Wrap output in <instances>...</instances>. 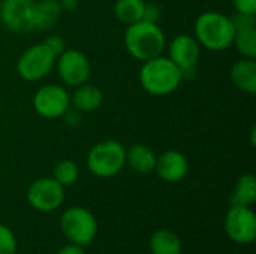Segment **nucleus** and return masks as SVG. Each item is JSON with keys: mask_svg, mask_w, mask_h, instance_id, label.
I'll use <instances>...</instances> for the list:
<instances>
[{"mask_svg": "<svg viewBox=\"0 0 256 254\" xmlns=\"http://www.w3.org/2000/svg\"><path fill=\"white\" fill-rule=\"evenodd\" d=\"M234 48L244 58H256V25L236 30Z\"/></svg>", "mask_w": 256, "mask_h": 254, "instance_id": "412c9836", "label": "nucleus"}, {"mask_svg": "<svg viewBox=\"0 0 256 254\" xmlns=\"http://www.w3.org/2000/svg\"><path fill=\"white\" fill-rule=\"evenodd\" d=\"M230 78L232 84L248 93L255 94L256 93V61L255 58H244L242 57L237 60L230 70Z\"/></svg>", "mask_w": 256, "mask_h": 254, "instance_id": "2eb2a0df", "label": "nucleus"}, {"mask_svg": "<svg viewBox=\"0 0 256 254\" xmlns=\"http://www.w3.org/2000/svg\"><path fill=\"white\" fill-rule=\"evenodd\" d=\"M44 43L46 45V48L57 57L58 54H62L64 49H66V43H64V39L60 36V34H50Z\"/></svg>", "mask_w": 256, "mask_h": 254, "instance_id": "b1692460", "label": "nucleus"}, {"mask_svg": "<svg viewBox=\"0 0 256 254\" xmlns=\"http://www.w3.org/2000/svg\"><path fill=\"white\" fill-rule=\"evenodd\" d=\"M56 55L44 42L27 46L16 60V73L27 82H36L51 73L56 66Z\"/></svg>", "mask_w": 256, "mask_h": 254, "instance_id": "423d86ee", "label": "nucleus"}, {"mask_svg": "<svg viewBox=\"0 0 256 254\" xmlns=\"http://www.w3.org/2000/svg\"><path fill=\"white\" fill-rule=\"evenodd\" d=\"M256 201V177L252 172L243 174L236 186L231 196V205H246L252 207Z\"/></svg>", "mask_w": 256, "mask_h": 254, "instance_id": "6ab92c4d", "label": "nucleus"}, {"mask_svg": "<svg viewBox=\"0 0 256 254\" xmlns=\"http://www.w3.org/2000/svg\"><path fill=\"white\" fill-rule=\"evenodd\" d=\"M146 3V0H116L114 13L122 24L129 25L142 19Z\"/></svg>", "mask_w": 256, "mask_h": 254, "instance_id": "aec40b11", "label": "nucleus"}, {"mask_svg": "<svg viewBox=\"0 0 256 254\" xmlns=\"http://www.w3.org/2000/svg\"><path fill=\"white\" fill-rule=\"evenodd\" d=\"M236 27L230 15L207 10L198 15L194 25V36L201 45L213 52H220L232 46Z\"/></svg>", "mask_w": 256, "mask_h": 254, "instance_id": "f03ea898", "label": "nucleus"}, {"mask_svg": "<svg viewBox=\"0 0 256 254\" xmlns=\"http://www.w3.org/2000/svg\"><path fill=\"white\" fill-rule=\"evenodd\" d=\"M104 103V93L99 87L84 82L75 87V91L70 94V108L76 109L81 114L94 112Z\"/></svg>", "mask_w": 256, "mask_h": 254, "instance_id": "4468645a", "label": "nucleus"}, {"mask_svg": "<svg viewBox=\"0 0 256 254\" xmlns=\"http://www.w3.org/2000/svg\"><path fill=\"white\" fill-rule=\"evenodd\" d=\"M226 237L242 246L252 244L256 240V216L252 207L231 205L224 222Z\"/></svg>", "mask_w": 256, "mask_h": 254, "instance_id": "1a4fd4ad", "label": "nucleus"}, {"mask_svg": "<svg viewBox=\"0 0 256 254\" xmlns=\"http://www.w3.org/2000/svg\"><path fill=\"white\" fill-rule=\"evenodd\" d=\"M60 229L69 243L87 247L98 235L99 225L92 211L84 207H69L60 216Z\"/></svg>", "mask_w": 256, "mask_h": 254, "instance_id": "39448f33", "label": "nucleus"}, {"mask_svg": "<svg viewBox=\"0 0 256 254\" xmlns=\"http://www.w3.org/2000/svg\"><path fill=\"white\" fill-rule=\"evenodd\" d=\"M231 19H232V24H234L236 30L256 25L255 15H248V13H238V12H236V15L231 16Z\"/></svg>", "mask_w": 256, "mask_h": 254, "instance_id": "393cba45", "label": "nucleus"}, {"mask_svg": "<svg viewBox=\"0 0 256 254\" xmlns=\"http://www.w3.org/2000/svg\"><path fill=\"white\" fill-rule=\"evenodd\" d=\"M64 201V187L52 177L34 180L27 189L28 205L39 213H51L62 207Z\"/></svg>", "mask_w": 256, "mask_h": 254, "instance_id": "9d476101", "label": "nucleus"}, {"mask_svg": "<svg viewBox=\"0 0 256 254\" xmlns=\"http://www.w3.org/2000/svg\"><path fill=\"white\" fill-rule=\"evenodd\" d=\"M56 254H86V252H84V247L74 244V243H69V244L63 246Z\"/></svg>", "mask_w": 256, "mask_h": 254, "instance_id": "c85d7f7f", "label": "nucleus"}, {"mask_svg": "<svg viewBox=\"0 0 256 254\" xmlns=\"http://www.w3.org/2000/svg\"><path fill=\"white\" fill-rule=\"evenodd\" d=\"M36 0H0V22L10 31L33 30V7Z\"/></svg>", "mask_w": 256, "mask_h": 254, "instance_id": "f8f14e48", "label": "nucleus"}, {"mask_svg": "<svg viewBox=\"0 0 256 254\" xmlns=\"http://www.w3.org/2000/svg\"><path fill=\"white\" fill-rule=\"evenodd\" d=\"M166 52L168 58L182 70L183 79L192 78L196 72L198 61L201 57V45L195 39L194 34L182 33L166 42Z\"/></svg>", "mask_w": 256, "mask_h": 254, "instance_id": "0eeeda50", "label": "nucleus"}, {"mask_svg": "<svg viewBox=\"0 0 256 254\" xmlns=\"http://www.w3.org/2000/svg\"><path fill=\"white\" fill-rule=\"evenodd\" d=\"M154 172L165 183H178L189 172L188 157L178 150H166L158 156Z\"/></svg>", "mask_w": 256, "mask_h": 254, "instance_id": "ddd939ff", "label": "nucleus"}, {"mask_svg": "<svg viewBox=\"0 0 256 254\" xmlns=\"http://www.w3.org/2000/svg\"><path fill=\"white\" fill-rule=\"evenodd\" d=\"M123 43L130 57L138 61H147L164 54L166 36L158 22L141 19L126 25Z\"/></svg>", "mask_w": 256, "mask_h": 254, "instance_id": "f257e3e1", "label": "nucleus"}, {"mask_svg": "<svg viewBox=\"0 0 256 254\" xmlns=\"http://www.w3.org/2000/svg\"><path fill=\"white\" fill-rule=\"evenodd\" d=\"M54 67L60 81L68 87H78L87 82L92 73L88 57L80 49H64L57 55Z\"/></svg>", "mask_w": 256, "mask_h": 254, "instance_id": "9b49d317", "label": "nucleus"}, {"mask_svg": "<svg viewBox=\"0 0 256 254\" xmlns=\"http://www.w3.org/2000/svg\"><path fill=\"white\" fill-rule=\"evenodd\" d=\"M158 154L144 144H135L126 150V165L136 174L146 175L154 172Z\"/></svg>", "mask_w": 256, "mask_h": 254, "instance_id": "f3484780", "label": "nucleus"}, {"mask_svg": "<svg viewBox=\"0 0 256 254\" xmlns=\"http://www.w3.org/2000/svg\"><path fill=\"white\" fill-rule=\"evenodd\" d=\"M87 168L98 178H112L126 165V148L120 141L105 139L94 144L87 154Z\"/></svg>", "mask_w": 256, "mask_h": 254, "instance_id": "20e7f679", "label": "nucleus"}, {"mask_svg": "<svg viewBox=\"0 0 256 254\" xmlns=\"http://www.w3.org/2000/svg\"><path fill=\"white\" fill-rule=\"evenodd\" d=\"M236 12L238 13H248L255 15L256 13V0H232Z\"/></svg>", "mask_w": 256, "mask_h": 254, "instance_id": "a878e982", "label": "nucleus"}, {"mask_svg": "<svg viewBox=\"0 0 256 254\" xmlns=\"http://www.w3.org/2000/svg\"><path fill=\"white\" fill-rule=\"evenodd\" d=\"M18 244L14 232L4 226L0 225V254H16Z\"/></svg>", "mask_w": 256, "mask_h": 254, "instance_id": "5701e85b", "label": "nucleus"}, {"mask_svg": "<svg viewBox=\"0 0 256 254\" xmlns=\"http://www.w3.org/2000/svg\"><path fill=\"white\" fill-rule=\"evenodd\" d=\"M63 10L58 0H39L33 7V30L48 31L60 19Z\"/></svg>", "mask_w": 256, "mask_h": 254, "instance_id": "dca6fc26", "label": "nucleus"}, {"mask_svg": "<svg viewBox=\"0 0 256 254\" xmlns=\"http://www.w3.org/2000/svg\"><path fill=\"white\" fill-rule=\"evenodd\" d=\"M62 118L64 120V123H66L68 126L75 127V126H78L80 121H81V112H78V111L74 109V108H69V109L66 111V114H64Z\"/></svg>", "mask_w": 256, "mask_h": 254, "instance_id": "cd10ccee", "label": "nucleus"}, {"mask_svg": "<svg viewBox=\"0 0 256 254\" xmlns=\"http://www.w3.org/2000/svg\"><path fill=\"white\" fill-rule=\"evenodd\" d=\"M183 81L182 70L166 57L158 55L142 61L140 69V84L152 96L164 97L174 93Z\"/></svg>", "mask_w": 256, "mask_h": 254, "instance_id": "7ed1b4c3", "label": "nucleus"}, {"mask_svg": "<svg viewBox=\"0 0 256 254\" xmlns=\"http://www.w3.org/2000/svg\"><path fill=\"white\" fill-rule=\"evenodd\" d=\"M70 108V94L60 84H45L33 96V109L46 120L62 118Z\"/></svg>", "mask_w": 256, "mask_h": 254, "instance_id": "6e6552de", "label": "nucleus"}, {"mask_svg": "<svg viewBox=\"0 0 256 254\" xmlns=\"http://www.w3.org/2000/svg\"><path fill=\"white\" fill-rule=\"evenodd\" d=\"M0 112H2V105H0Z\"/></svg>", "mask_w": 256, "mask_h": 254, "instance_id": "7c9ffc66", "label": "nucleus"}, {"mask_svg": "<svg viewBox=\"0 0 256 254\" xmlns=\"http://www.w3.org/2000/svg\"><path fill=\"white\" fill-rule=\"evenodd\" d=\"M152 254H182V241L178 235L170 229L156 231L148 241Z\"/></svg>", "mask_w": 256, "mask_h": 254, "instance_id": "a211bd4d", "label": "nucleus"}, {"mask_svg": "<svg viewBox=\"0 0 256 254\" xmlns=\"http://www.w3.org/2000/svg\"><path fill=\"white\" fill-rule=\"evenodd\" d=\"M80 177V168L78 165L70 159H63L57 162V165L52 169V178L63 187H69L78 181Z\"/></svg>", "mask_w": 256, "mask_h": 254, "instance_id": "4be33fe9", "label": "nucleus"}, {"mask_svg": "<svg viewBox=\"0 0 256 254\" xmlns=\"http://www.w3.org/2000/svg\"><path fill=\"white\" fill-rule=\"evenodd\" d=\"M63 12H74L78 7V0H58Z\"/></svg>", "mask_w": 256, "mask_h": 254, "instance_id": "c756f323", "label": "nucleus"}, {"mask_svg": "<svg viewBox=\"0 0 256 254\" xmlns=\"http://www.w3.org/2000/svg\"><path fill=\"white\" fill-rule=\"evenodd\" d=\"M142 19L159 24V19H160V7L158 4H154V3H146Z\"/></svg>", "mask_w": 256, "mask_h": 254, "instance_id": "bb28decb", "label": "nucleus"}]
</instances>
